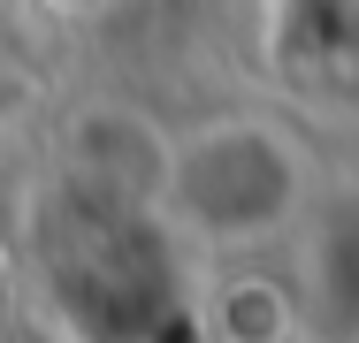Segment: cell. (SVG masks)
<instances>
[{"label":"cell","mask_w":359,"mask_h":343,"mask_svg":"<svg viewBox=\"0 0 359 343\" xmlns=\"http://www.w3.org/2000/svg\"><path fill=\"white\" fill-rule=\"evenodd\" d=\"M199 328H207V343H306L313 336L306 298L283 274H252V260H229L199 290Z\"/></svg>","instance_id":"3"},{"label":"cell","mask_w":359,"mask_h":343,"mask_svg":"<svg viewBox=\"0 0 359 343\" xmlns=\"http://www.w3.org/2000/svg\"><path fill=\"white\" fill-rule=\"evenodd\" d=\"M321 206V160L283 115H207L168 130L153 221L207 260H252L298 237Z\"/></svg>","instance_id":"1"},{"label":"cell","mask_w":359,"mask_h":343,"mask_svg":"<svg viewBox=\"0 0 359 343\" xmlns=\"http://www.w3.org/2000/svg\"><path fill=\"white\" fill-rule=\"evenodd\" d=\"M62 160H69V176L92 191V199L123 206V214H153V191H161V160H168V130L138 115V107H115V99H100V107H84L62 137Z\"/></svg>","instance_id":"2"}]
</instances>
